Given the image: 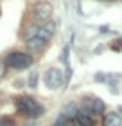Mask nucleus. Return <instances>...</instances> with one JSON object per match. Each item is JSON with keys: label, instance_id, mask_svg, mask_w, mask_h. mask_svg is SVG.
Returning <instances> with one entry per match:
<instances>
[{"label": "nucleus", "instance_id": "1", "mask_svg": "<svg viewBox=\"0 0 122 126\" xmlns=\"http://www.w3.org/2000/svg\"><path fill=\"white\" fill-rule=\"evenodd\" d=\"M14 105H16V110H18L24 117H29V119L41 117L45 113V106L40 105L34 97L22 95V97H18V99H14Z\"/></svg>", "mask_w": 122, "mask_h": 126}, {"label": "nucleus", "instance_id": "2", "mask_svg": "<svg viewBox=\"0 0 122 126\" xmlns=\"http://www.w3.org/2000/svg\"><path fill=\"white\" fill-rule=\"evenodd\" d=\"M67 76L63 74L61 68H57V67H49L47 68V72H45V76H43V81H45V87H47L49 90H59L63 85L67 83Z\"/></svg>", "mask_w": 122, "mask_h": 126}, {"label": "nucleus", "instance_id": "3", "mask_svg": "<svg viewBox=\"0 0 122 126\" xmlns=\"http://www.w3.org/2000/svg\"><path fill=\"white\" fill-rule=\"evenodd\" d=\"M32 58L25 52H20V50H16V52H11L7 54V58H5V65L11 67V68H16V70H24V68H29L32 65Z\"/></svg>", "mask_w": 122, "mask_h": 126}, {"label": "nucleus", "instance_id": "4", "mask_svg": "<svg viewBox=\"0 0 122 126\" xmlns=\"http://www.w3.org/2000/svg\"><path fill=\"white\" fill-rule=\"evenodd\" d=\"M52 11H54V7H52V4L50 2H38V4H34V7H32V18L38 22V24H49V20H50V16H52Z\"/></svg>", "mask_w": 122, "mask_h": 126}, {"label": "nucleus", "instance_id": "5", "mask_svg": "<svg viewBox=\"0 0 122 126\" xmlns=\"http://www.w3.org/2000/svg\"><path fill=\"white\" fill-rule=\"evenodd\" d=\"M83 108L92 112L94 115H99V113H102L106 110V105H104V101L101 97H86V99H83Z\"/></svg>", "mask_w": 122, "mask_h": 126}, {"label": "nucleus", "instance_id": "6", "mask_svg": "<svg viewBox=\"0 0 122 126\" xmlns=\"http://www.w3.org/2000/svg\"><path fill=\"white\" fill-rule=\"evenodd\" d=\"M56 24L54 22H49V24H45V25H40V31H38V38L40 40H43V42H49V40L54 36V32H56Z\"/></svg>", "mask_w": 122, "mask_h": 126}, {"label": "nucleus", "instance_id": "7", "mask_svg": "<svg viewBox=\"0 0 122 126\" xmlns=\"http://www.w3.org/2000/svg\"><path fill=\"white\" fill-rule=\"evenodd\" d=\"M75 121H79L83 126H95V115L92 112L84 110V108H81L77 115H75Z\"/></svg>", "mask_w": 122, "mask_h": 126}, {"label": "nucleus", "instance_id": "8", "mask_svg": "<svg viewBox=\"0 0 122 126\" xmlns=\"http://www.w3.org/2000/svg\"><path fill=\"white\" fill-rule=\"evenodd\" d=\"M102 124L104 126H122V115L119 112H108L104 115Z\"/></svg>", "mask_w": 122, "mask_h": 126}, {"label": "nucleus", "instance_id": "9", "mask_svg": "<svg viewBox=\"0 0 122 126\" xmlns=\"http://www.w3.org/2000/svg\"><path fill=\"white\" fill-rule=\"evenodd\" d=\"M45 45H47V42H43V40H40V38L31 40V42H25V47L31 50V52H40Z\"/></svg>", "mask_w": 122, "mask_h": 126}, {"label": "nucleus", "instance_id": "10", "mask_svg": "<svg viewBox=\"0 0 122 126\" xmlns=\"http://www.w3.org/2000/svg\"><path fill=\"white\" fill-rule=\"evenodd\" d=\"M38 31H40V25H29L27 31H25V34H24V42L36 40L38 38Z\"/></svg>", "mask_w": 122, "mask_h": 126}, {"label": "nucleus", "instance_id": "11", "mask_svg": "<svg viewBox=\"0 0 122 126\" xmlns=\"http://www.w3.org/2000/svg\"><path fill=\"white\" fill-rule=\"evenodd\" d=\"M77 112H79V108L75 106V103H67V105H65V110H63V113H65L67 117H72V119H75Z\"/></svg>", "mask_w": 122, "mask_h": 126}, {"label": "nucleus", "instance_id": "12", "mask_svg": "<svg viewBox=\"0 0 122 126\" xmlns=\"http://www.w3.org/2000/svg\"><path fill=\"white\" fill-rule=\"evenodd\" d=\"M38 78H40V74L36 70L31 72V74H29V78H27V87L29 88H36L38 87Z\"/></svg>", "mask_w": 122, "mask_h": 126}, {"label": "nucleus", "instance_id": "13", "mask_svg": "<svg viewBox=\"0 0 122 126\" xmlns=\"http://www.w3.org/2000/svg\"><path fill=\"white\" fill-rule=\"evenodd\" d=\"M0 126H16V123H14L13 117L2 115V117H0Z\"/></svg>", "mask_w": 122, "mask_h": 126}, {"label": "nucleus", "instance_id": "14", "mask_svg": "<svg viewBox=\"0 0 122 126\" xmlns=\"http://www.w3.org/2000/svg\"><path fill=\"white\" fill-rule=\"evenodd\" d=\"M68 50H70V45H67V47L61 50V61L65 63L67 67H68Z\"/></svg>", "mask_w": 122, "mask_h": 126}, {"label": "nucleus", "instance_id": "15", "mask_svg": "<svg viewBox=\"0 0 122 126\" xmlns=\"http://www.w3.org/2000/svg\"><path fill=\"white\" fill-rule=\"evenodd\" d=\"M67 124H68V121H67V115H65V113H61V115L57 117V121H56L54 124H52V126H67Z\"/></svg>", "mask_w": 122, "mask_h": 126}, {"label": "nucleus", "instance_id": "16", "mask_svg": "<svg viewBox=\"0 0 122 126\" xmlns=\"http://www.w3.org/2000/svg\"><path fill=\"white\" fill-rule=\"evenodd\" d=\"M111 50H115V52H120V50H122V38L115 40V42L111 43Z\"/></svg>", "mask_w": 122, "mask_h": 126}, {"label": "nucleus", "instance_id": "17", "mask_svg": "<svg viewBox=\"0 0 122 126\" xmlns=\"http://www.w3.org/2000/svg\"><path fill=\"white\" fill-rule=\"evenodd\" d=\"M94 79H95V81H108V76H106V74H102V72H97L95 74V76H94Z\"/></svg>", "mask_w": 122, "mask_h": 126}, {"label": "nucleus", "instance_id": "18", "mask_svg": "<svg viewBox=\"0 0 122 126\" xmlns=\"http://www.w3.org/2000/svg\"><path fill=\"white\" fill-rule=\"evenodd\" d=\"M67 126H83L79 121H75V119H68V124Z\"/></svg>", "mask_w": 122, "mask_h": 126}, {"label": "nucleus", "instance_id": "19", "mask_svg": "<svg viewBox=\"0 0 122 126\" xmlns=\"http://www.w3.org/2000/svg\"><path fill=\"white\" fill-rule=\"evenodd\" d=\"M99 32H101V34H106V32H109V27H108V25H101V27H99Z\"/></svg>", "mask_w": 122, "mask_h": 126}, {"label": "nucleus", "instance_id": "20", "mask_svg": "<svg viewBox=\"0 0 122 126\" xmlns=\"http://www.w3.org/2000/svg\"><path fill=\"white\" fill-rule=\"evenodd\" d=\"M109 92H111V94H119V88H117V85H115V83L109 85Z\"/></svg>", "mask_w": 122, "mask_h": 126}, {"label": "nucleus", "instance_id": "21", "mask_svg": "<svg viewBox=\"0 0 122 126\" xmlns=\"http://www.w3.org/2000/svg\"><path fill=\"white\" fill-rule=\"evenodd\" d=\"M4 74H5V63L0 61V78H4Z\"/></svg>", "mask_w": 122, "mask_h": 126}, {"label": "nucleus", "instance_id": "22", "mask_svg": "<svg viewBox=\"0 0 122 126\" xmlns=\"http://www.w3.org/2000/svg\"><path fill=\"white\" fill-rule=\"evenodd\" d=\"M119 113H120V115H122V106H119Z\"/></svg>", "mask_w": 122, "mask_h": 126}, {"label": "nucleus", "instance_id": "23", "mask_svg": "<svg viewBox=\"0 0 122 126\" xmlns=\"http://www.w3.org/2000/svg\"><path fill=\"white\" fill-rule=\"evenodd\" d=\"M0 13H2V9H0Z\"/></svg>", "mask_w": 122, "mask_h": 126}]
</instances>
